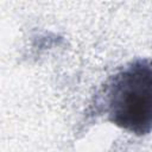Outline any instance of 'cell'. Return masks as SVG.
Listing matches in <instances>:
<instances>
[{
  "mask_svg": "<svg viewBox=\"0 0 152 152\" xmlns=\"http://www.w3.org/2000/svg\"><path fill=\"white\" fill-rule=\"evenodd\" d=\"M104 112L116 126L144 135L152 129V61L132 62L104 86Z\"/></svg>",
  "mask_w": 152,
  "mask_h": 152,
  "instance_id": "obj_1",
  "label": "cell"
}]
</instances>
